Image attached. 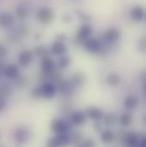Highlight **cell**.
<instances>
[{"label": "cell", "instance_id": "484cf974", "mask_svg": "<svg viewBox=\"0 0 146 147\" xmlns=\"http://www.w3.org/2000/svg\"><path fill=\"white\" fill-rule=\"evenodd\" d=\"M34 54H36L38 57H40L41 59L45 57H48L49 54H50V50L43 45H39V46H37L36 48L34 49Z\"/></svg>", "mask_w": 146, "mask_h": 147}, {"label": "cell", "instance_id": "83f0119b", "mask_svg": "<svg viewBox=\"0 0 146 147\" xmlns=\"http://www.w3.org/2000/svg\"><path fill=\"white\" fill-rule=\"evenodd\" d=\"M70 134V143L71 145L74 146H79L83 140H82V136L79 133H73L69 134Z\"/></svg>", "mask_w": 146, "mask_h": 147}, {"label": "cell", "instance_id": "cb8c5ba5", "mask_svg": "<svg viewBox=\"0 0 146 147\" xmlns=\"http://www.w3.org/2000/svg\"><path fill=\"white\" fill-rule=\"evenodd\" d=\"M121 80L120 76L116 73H110L106 77V82L108 85L114 86H117Z\"/></svg>", "mask_w": 146, "mask_h": 147}, {"label": "cell", "instance_id": "2e32d148", "mask_svg": "<svg viewBox=\"0 0 146 147\" xmlns=\"http://www.w3.org/2000/svg\"><path fill=\"white\" fill-rule=\"evenodd\" d=\"M139 104V98L134 95L127 96L124 100V107L126 110H135Z\"/></svg>", "mask_w": 146, "mask_h": 147}, {"label": "cell", "instance_id": "4fadbf2b", "mask_svg": "<svg viewBox=\"0 0 146 147\" xmlns=\"http://www.w3.org/2000/svg\"><path fill=\"white\" fill-rule=\"evenodd\" d=\"M87 119V116L85 115V112L78 110L72 112L70 115V122L74 126H81L85 123Z\"/></svg>", "mask_w": 146, "mask_h": 147}, {"label": "cell", "instance_id": "30bf717a", "mask_svg": "<svg viewBox=\"0 0 146 147\" xmlns=\"http://www.w3.org/2000/svg\"><path fill=\"white\" fill-rule=\"evenodd\" d=\"M120 38V32L119 29L111 28L108 29L103 36V39L107 43V44H114L116 43Z\"/></svg>", "mask_w": 146, "mask_h": 147}, {"label": "cell", "instance_id": "d6986e66", "mask_svg": "<svg viewBox=\"0 0 146 147\" xmlns=\"http://www.w3.org/2000/svg\"><path fill=\"white\" fill-rule=\"evenodd\" d=\"M118 121L122 127H129L133 122V115L129 112L123 113L119 117Z\"/></svg>", "mask_w": 146, "mask_h": 147}, {"label": "cell", "instance_id": "d590c367", "mask_svg": "<svg viewBox=\"0 0 146 147\" xmlns=\"http://www.w3.org/2000/svg\"><path fill=\"white\" fill-rule=\"evenodd\" d=\"M3 69V68H1V66H0V69Z\"/></svg>", "mask_w": 146, "mask_h": 147}, {"label": "cell", "instance_id": "7a4b0ae2", "mask_svg": "<svg viewBox=\"0 0 146 147\" xmlns=\"http://www.w3.org/2000/svg\"><path fill=\"white\" fill-rule=\"evenodd\" d=\"M72 128V124L69 121H66L61 118H55L50 123V129L56 134H61L69 133Z\"/></svg>", "mask_w": 146, "mask_h": 147}, {"label": "cell", "instance_id": "ffe728a7", "mask_svg": "<svg viewBox=\"0 0 146 147\" xmlns=\"http://www.w3.org/2000/svg\"><path fill=\"white\" fill-rule=\"evenodd\" d=\"M118 116L114 113H109V114H104V116L103 118L104 124L107 127L114 126L117 121H118Z\"/></svg>", "mask_w": 146, "mask_h": 147}, {"label": "cell", "instance_id": "8fae6325", "mask_svg": "<svg viewBox=\"0 0 146 147\" xmlns=\"http://www.w3.org/2000/svg\"><path fill=\"white\" fill-rule=\"evenodd\" d=\"M75 90V86L71 82V80H62L58 86H57V91H59L63 95L65 96H70L74 92Z\"/></svg>", "mask_w": 146, "mask_h": 147}, {"label": "cell", "instance_id": "44dd1931", "mask_svg": "<svg viewBox=\"0 0 146 147\" xmlns=\"http://www.w3.org/2000/svg\"><path fill=\"white\" fill-rule=\"evenodd\" d=\"M13 92L12 86L8 83H1L0 84V97L6 98L7 97L10 96Z\"/></svg>", "mask_w": 146, "mask_h": 147}, {"label": "cell", "instance_id": "e0dca14e", "mask_svg": "<svg viewBox=\"0 0 146 147\" xmlns=\"http://www.w3.org/2000/svg\"><path fill=\"white\" fill-rule=\"evenodd\" d=\"M100 140L104 144L110 145L111 143H113L114 140H115V135L110 129L107 128V129H104L101 132Z\"/></svg>", "mask_w": 146, "mask_h": 147}, {"label": "cell", "instance_id": "f1b7e54d", "mask_svg": "<svg viewBox=\"0 0 146 147\" xmlns=\"http://www.w3.org/2000/svg\"><path fill=\"white\" fill-rule=\"evenodd\" d=\"M30 95L33 98L38 99V98H42V92H41V86H34L31 92H30Z\"/></svg>", "mask_w": 146, "mask_h": 147}, {"label": "cell", "instance_id": "e575fe53", "mask_svg": "<svg viewBox=\"0 0 146 147\" xmlns=\"http://www.w3.org/2000/svg\"><path fill=\"white\" fill-rule=\"evenodd\" d=\"M93 127L95 128V130H96L97 132L101 131V128H102V127H101V125H100L99 121H95V124H94Z\"/></svg>", "mask_w": 146, "mask_h": 147}, {"label": "cell", "instance_id": "277c9868", "mask_svg": "<svg viewBox=\"0 0 146 147\" xmlns=\"http://www.w3.org/2000/svg\"><path fill=\"white\" fill-rule=\"evenodd\" d=\"M41 92H42V98L46 99L53 98L57 92V86L54 82L48 81L41 85Z\"/></svg>", "mask_w": 146, "mask_h": 147}, {"label": "cell", "instance_id": "52a82bcc", "mask_svg": "<svg viewBox=\"0 0 146 147\" xmlns=\"http://www.w3.org/2000/svg\"><path fill=\"white\" fill-rule=\"evenodd\" d=\"M84 46L85 49L92 54H98L102 51L101 43L97 38H90L86 41H85Z\"/></svg>", "mask_w": 146, "mask_h": 147}, {"label": "cell", "instance_id": "ba28073f", "mask_svg": "<svg viewBox=\"0 0 146 147\" xmlns=\"http://www.w3.org/2000/svg\"><path fill=\"white\" fill-rule=\"evenodd\" d=\"M18 63L21 67H28L34 61V52L29 50H23L18 56Z\"/></svg>", "mask_w": 146, "mask_h": 147}, {"label": "cell", "instance_id": "d4e9b609", "mask_svg": "<svg viewBox=\"0 0 146 147\" xmlns=\"http://www.w3.org/2000/svg\"><path fill=\"white\" fill-rule=\"evenodd\" d=\"M15 12L16 16L20 19H25L28 16V9H27V7H25L22 4L17 5L15 9Z\"/></svg>", "mask_w": 146, "mask_h": 147}, {"label": "cell", "instance_id": "836d02e7", "mask_svg": "<svg viewBox=\"0 0 146 147\" xmlns=\"http://www.w3.org/2000/svg\"><path fill=\"white\" fill-rule=\"evenodd\" d=\"M139 147H146V139L145 136H141L139 143Z\"/></svg>", "mask_w": 146, "mask_h": 147}, {"label": "cell", "instance_id": "9c48e42d", "mask_svg": "<svg viewBox=\"0 0 146 147\" xmlns=\"http://www.w3.org/2000/svg\"><path fill=\"white\" fill-rule=\"evenodd\" d=\"M92 33V28L90 25L85 24V25L81 26V28L77 32L76 41L79 43H84L88 38H90Z\"/></svg>", "mask_w": 146, "mask_h": 147}, {"label": "cell", "instance_id": "f546056e", "mask_svg": "<svg viewBox=\"0 0 146 147\" xmlns=\"http://www.w3.org/2000/svg\"><path fill=\"white\" fill-rule=\"evenodd\" d=\"M46 147H61L57 136L50 137L46 141Z\"/></svg>", "mask_w": 146, "mask_h": 147}, {"label": "cell", "instance_id": "3957f363", "mask_svg": "<svg viewBox=\"0 0 146 147\" xmlns=\"http://www.w3.org/2000/svg\"><path fill=\"white\" fill-rule=\"evenodd\" d=\"M40 67H41L42 74H44V75L50 76L51 74L55 73L56 70H57V63H56V62L51 57H50L49 56L41 59Z\"/></svg>", "mask_w": 146, "mask_h": 147}, {"label": "cell", "instance_id": "5b68a950", "mask_svg": "<svg viewBox=\"0 0 146 147\" xmlns=\"http://www.w3.org/2000/svg\"><path fill=\"white\" fill-rule=\"evenodd\" d=\"M2 72L5 78L10 80H15L20 76V69L16 64L9 63L2 69Z\"/></svg>", "mask_w": 146, "mask_h": 147}, {"label": "cell", "instance_id": "4dcf8cb0", "mask_svg": "<svg viewBox=\"0 0 146 147\" xmlns=\"http://www.w3.org/2000/svg\"><path fill=\"white\" fill-rule=\"evenodd\" d=\"M79 147H98L97 143L95 142L94 140L92 139H86L85 140H83L79 146H77Z\"/></svg>", "mask_w": 146, "mask_h": 147}, {"label": "cell", "instance_id": "d6a6232c", "mask_svg": "<svg viewBox=\"0 0 146 147\" xmlns=\"http://www.w3.org/2000/svg\"><path fill=\"white\" fill-rule=\"evenodd\" d=\"M6 98H3V97H0V113L3 110V109L5 108L6 106Z\"/></svg>", "mask_w": 146, "mask_h": 147}, {"label": "cell", "instance_id": "8992f818", "mask_svg": "<svg viewBox=\"0 0 146 147\" xmlns=\"http://www.w3.org/2000/svg\"><path fill=\"white\" fill-rule=\"evenodd\" d=\"M53 18H54V12L52 9L50 7H44L38 13V19L42 24L50 23L53 20Z\"/></svg>", "mask_w": 146, "mask_h": 147}, {"label": "cell", "instance_id": "5bb4252c", "mask_svg": "<svg viewBox=\"0 0 146 147\" xmlns=\"http://www.w3.org/2000/svg\"><path fill=\"white\" fill-rule=\"evenodd\" d=\"M15 22L14 16L9 12L0 13V27L3 28H9L13 25Z\"/></svg>", "mask_w": 146, "mask_h": 147}, {"label": "cell", "instance_id": "1f68e13d", "mask_svg": "<svg viewBox=\"0 0 146 147\" xmlns=\"http://www.w3.org/2000/svg\"><path fill=\"white\" fill-rule=\"evenodd\" d=\"M8 54V49L5 45H0V60L5 57Z\"/></svg>", "mask_w": 146, "mask_h": 147}, {"label": "cell", "instance_id": "603a6c76", "mask_svg": "<svg viewBox=\"0 0 146 147\" xmlns=\"http://www.w3.org/2000/svg\"><path fill=\"white\" fill-rule=\"evenodd\" d=\"M70 63H71V58L69 56L64 54V55L60 56V57H59V59L57 61V67L59 69H67L69 66Z\"/></svg>", "mask_w": 146, "mask_h": 147}, {"label": "cell", "instance_id": "9a60e30c", "mask_svg": "<svg viewBox=\"0 0 146 147\" xmlns=\"http://www.w3.org/2000/svg\"><path fill=\"white\" fill-rule=\"evenodd\" d=\"M50 52L56 56L64 55L67 52V46L65 45V44L63 42L57 40L56 42H54L52 44V45L50 47Z\"/></svg>", "mask_w": 146, "mask_h": 147}, {"label": "cell", "instance_id": "7402d4cb", "mask_svg": "<svg viewBox=\"0 0 146 147\" xmlns=\"http://www.w3.org/2000/svg\"><path fill=\"white\" fill-rule=\"evenodd\" d=\"M60 146L61 147H66L69 145H71L70 143V134L69 133H65V134H56Z\"/></svg>", "mask_w": 146, "mask_h": 147}, {"label": "cell", "instance_id": "6da1fadb", "mask_svg": "<svg viewBox=\"0 0 146 147\" xmlns=\"http://www.w3.org/2000/svg\"><path fill=\"white\" fill-rule=\"evenodd\" d=\"M32 137L31 129L24 125L16 127L13 131V139L17 146H23L28 143Z\"/></svg>", "mask_w": 146, "mask_h": 147}, {"label": "cell", "instance_id": "4316f807", "mask_svg": "<svg viewBox=\"0 0 146 147\" xmlns=\"http://www.w3.org/2000/svg\"><path fill=\"white\" fill-rule=\"evenodd\" d=\"M71 82L73 83V85L76 86H79V85H82L85 80V74L82 73H75L73 74V75L71 78Z\"/></svg>", "mask_w": 146, "mask_h": 147}, {"label": "cell", "instance_id": "8d00e7d4", "mask_svg": "<svg viewBox=\"0 0 146 147\" xmlns=\"http://www.w3.org/2000/svg\"><path fill=\"white\" fill-rule=\"evenodd\" d=\"M136 147H139V146H136Z\"/></svg>", "mask_w": 146, "mask_h": 147}, {"label": "cell", "instance_id": "7c38bea8", "mask_svg": "<svg viewBox=\"0 0 146 147\" xmlns=\"http://www.w3.org/2000/svg\"><path fill=\"white\" fill-rule=\"evenodd\" d=\"M85 115L93 121H100L104 116V112L98 107H90L85 111Z\"/></svg>", "mask_w": 146, "mask_h": 147}, {"label": "cell", "instance_id": "ac0fdd59", "mask_svg": "<svg viewBox=\"0 0 146 147\" xmlns=\"http://www.w3.org/2000/svg\"><path fill=\"white\" fill-rule=\"evenodd\" d=\"M131 18L135 22H141L145 16L144 9L141 6H134L130 12Z\"/></svg>", "mask_w": 146, "mask_h": 147}]
</instances>
